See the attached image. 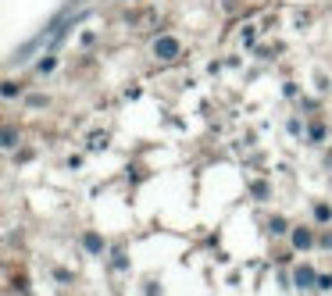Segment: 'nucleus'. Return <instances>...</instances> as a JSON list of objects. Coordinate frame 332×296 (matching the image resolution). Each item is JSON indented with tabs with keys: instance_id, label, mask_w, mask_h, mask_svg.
<instances>
[{
	"instance_id": "f03ea898",
	"label": "nucleus",
	"mask_w": 332,
	"mask_h": 296,
	"mask_svg": "<svg viewBox=\"0 0 332 296\" xmlns=\"http://www.w3.org/2000/svg\"><path fill=\"white\" fill-rule=\"evenodd\" d=\"M293 246H300V250L311 246V232H307V229H296V232H293Z\"/></svg>"
},
{
	"instance_id": "f257e3e1",
	"label": "nucleus",
	"mask_w": 332,
	"mask_h": 296,
	"mask_svg": "<svg viewBox=\"0 0 332 296\" xmlns=\"http://www.w3.org/2000/svg\"><path fill=\"white\" fill-rule=\"evenodd\" d=\"M175 54H179V43H175V39L157 43V57H175Z\"/></svg>"
},
{
	"instance_id": "7ed1b4c3",
	"label": "nucleus",
	"mask_w": 332,
	"mask_h": 296,
	"mask_svg": "<svg viewBox=\"0 0 332 296\" xmlns=\"http://www.w3.org/2000/svg\"><path fill=\"white\" fill-rule=\"evenodd\" d=\"M296 282H300V286H311V282H314V275H311V268H300V275H296Z\"/></svg>"
}]
</instances>
